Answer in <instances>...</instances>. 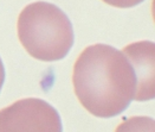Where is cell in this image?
Segmentation results:
<instances>
[{"label": "cell", "instance_id": "1", "mask_svg": "<svg viewBox=\"0 0 155 132\" xmlns=\"http://www.w3.org/2000/svg\"><path fill=\"white\" fill-rule=\"evenodd\" d=\"M72 85L81 105L98 118L118 116L136 93V78L128 57L108 44L89 45L79 54Z\"/></svg>", "mask_w": 155, "mask_h": 132}, {"label": "cell", "instance_id": "2", "mask_svg": "<svg viewBox=\"0 0 155 132\" xmlns=\"http://www.w3.org/2000/svg\"><path fill=\"white\" fill-rule=\"evenodd\" d=\"M17 32L26 53L44 62L64 58L74 44L70 19L59 7L46 1H35L23 9Z\"/></svg>", "mask_w": 155, "mask_h": 132}, {"label": "cell", "instance_id": "3", "mask_svg": "<svg viewBox=\"0 0 155 132\" xmlns=\"http://www.w3.org/2000/svg\"><path fill=\"white\" fill-rule=\"evenodd\" d=\"M59 132L62 120L49 102L27 98L0 109V132Z\"/></svg>", "mask_w": 155, "mask_h": 132}, {"label": "cell", "instance_id": "4", "mask_svg": "<svg viewBox=\"0 0 155 132\" xmlns=\"http://www.w3.org/2000/svg\"><path fill=\"white\" fill-rule=\"evenodd\" d=\"M133 66L136 78V93L134 100L147 101L155 95L154 53L155 45L150 40L135 42L122 50Z\"/></svg>", "mask_w": 155, "mask_h": 132}, {"label": "cell", "instance_id": "5", "mask_svg": "<svg viewBox=\"0 0 155 132\" xmlns=\"http://www.w3.org/2000/svg\"><path fill=\"white\" fill-rule=\"evenodd\" d=\"M103 2L113 6V7H117V9H129V7H134L139 4H141L144 0H102Z\"/></svg>", "mask_w": 155, "mask_h": 132}, {"label": "cell", "instance_id": "6", "mask_svg": "<svg viewBox=\"0 0 155 132\" xmlns=\"http://www.w3.org/2000/svg\"><path fill=\"white\" fill-rule=\"evenodd\" d=\"M4 81H5V68H4V63L0 58V91H1V87L4 85Z\"/></svg>", "mask_w": 155, "mask_h": 132}]
</instances>
